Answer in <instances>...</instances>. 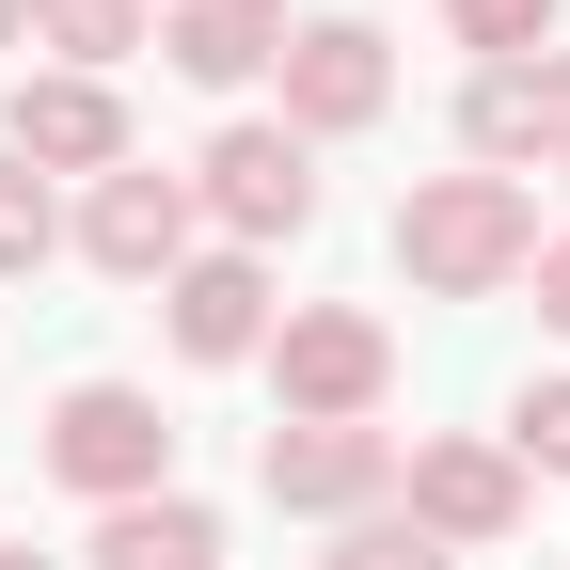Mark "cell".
Returning <instances> with one entry per match:
<instances>
[{"mask_svg": "<svg viewBox=\"0 0 570 570\" xmlns=\"http://www.w3.org/2000/svg\"><path fill=\"white\" fill-rule=\"evenodd\" d=\"M539 269V190L523 175H412L396 190V285L412 302H508V285Z\"/></svg>", "mask_w": 570, "mask_h": 570, "instance_id": "1", "label": "cell"}, {"mask_svg": "<svg viewBox=\"0 0 570 570\" xmlns=\"http://www.w3.org/2000/svg\"><path fill=\"white\" fill-rule=\"evenodd\" d=\"M190 206H206V238L223 254H285V238H317V142L285 127V111H223L206 127V159H190Z\"/></svg>", "mask_w": 570, "mask_h": 570, "instance_id": "2", "label": "cell"}, {"mask_svg": "<svg viewBox=\"0 0 570 570\" xmlns=\"http://www.w3.org/2000/svg\"><path fill=\"white\" fill-rule=\"evenodd\" d=\"M269 428H381V396H396V317L381 302H285V333H269Z\"/></svg>", "mask_w": 570, "mask_h": 570, "instance_id": "3", "label": "cell"}, {"mask_svg": "<svg viewBox=\"0 0 570 570\" xmlns=\"http://www.w3.org/2000/svg\"><path fill=\"white\" fill-rule=\"evenodd\" d=\"M32 475L80 491V508H142V491H175V412L142 381H63L32 428Z\"/></svg>", "mask_w": 570, "mask_h": 570, "instance_id": "4", "label": "cell"}, {"mask_svg": "<svg viewBox=\"0 0 570 570\" xmlns=\"http://www.w3.org/2000/svg\"><path fill=\"white\" fill-rule=\"evenodd\" d=\"M63 254L159 302V285H175V269L206 254V206H190V159H127V175H96L80 206H63Z\"/></svg>", "mask_w": 570, "mask_h": 570, "instance_id": "5", "label": "cell"}, {"mask_svg": "<svg viewBox=\"0 0 570 570\" xmlns=\"http://www.w3.org/2000/svg\"><path fill=\"white\" fill-rule=\"evenodd\" d=\"M0 159H32L48 190H96L142 159V127H127V80H80V63H17L0 80Z\"/></svg>", "mask_w": 570, "mask_h": 570, "instance_id": "6", "label": "cell"}, {"mask_svg": "<svg viewBox=\"0 0 570 570\" xmlns=\"http://www.w3.org/2000/svg\"><path fill=\"white\" fill-rule=\"evenodd\" d=\"M396 508L444 539V554H508V539L539 523V475L491 444V428H428V444H412V475H396Z\"/></svg>", "mask_w": 570, "mask_h": 570, "instance_id": "7", "label": "cell"}, {"mask_svg": "<svg viewBox=\"0 0 570 570\" xmlns=\"http://www.w3.org/2000/svg\"><path fill=\"white\" fill-rule=\"evenodd\" d=\"M269 111L302 127V142H365V127L396 111V32H381V17H302L285 63H269Z\"/></svg>", "mask_w": 570, "mask_h": 570, "instance_id": "8", "label": "cell"}, {"mask_svg": "<svg viewBox=\"0 0 570 570\" xmlns=\"http://www.w3.org/2000/svg\"><path fill=\"white\" fill-rule=\"evenodd\" d=\"M396 475H412L396 428H269V444H254V491L285 523H381Z\"/></svg>", "mask_w": 570, "mask_h": 570, "instance_id": "9", "label": "cell"}, {"mask_svg": "<svg viewBox=\"0 0 570 570\" xmlns=\"http://www.w3.org/2000/svg\"><path fill=\"white\" fill-rule=\"evenodd\" d=\"M269 333H285L269 254H223V238H206V254L159 285V348H175V365H206V381H223V365H269Z\"/></svg>", "mask_w": 570, "mask_h": 570, "instance_id": "10", "label": "cell"}, {"mask_svg": "<svg viewBox=\"0 0 570 570\" xmlns=\"http://www.w3.org/2000/svg\"><path fill=\"white\" fill-rule=\"evenodd\" d=\"M554 142H570V48L475 63V80H460V159L475 175H554Z\"/></svg>", "mask_w": 570, "mask_h": 570, "instance_id": "11", "label": "cell"}, {"mask_svg": "<svg viewBox=\"0 0 570 570\" xmlns=\"http://www.w3.org/2000/svg\"><path fill=\"white\" fill-rule=\"evenodd\" d=\"M285 32H302L285 0H159V63H175L190 96H223V111L285 63Z\"/></svg>", "mask_w": 570, "mask_h": 570, "instance_id": "12", "label": "cell"}, {"mask_svg": "<svg viewBox=\"0 0 570 570\" xmlns=\"http://www.w3.org/2000/svg\"><path fill=\"white\" fill-rule=\"evenodd\" d=\"M80 570H223V508L206 491H142V508H96Z\"/></svg>", "mask_w": 570, "mask_h": 570, "instance_id": "13", "label": "cell"}, {"mask_svg": "<svg viewBox=\"0 0 570 570\" xmlns=\"http://www.w3.org/2000/svg\"><path fill=\"white\" fill-rule=\"evenodd\" d=\"M159 48V0H32V63H80V80H127Z\"/></svg>", "mask_w": 570, "mask_h": 570, "instance_id": "14", "label": "cell"}, {"mask_svg": "<svg viewBox=\"0 0 570 570\" xmlns=\"http://www.w3.org/2000/svg\"><path fill=\"white\" fill-rule=\"evenodd\" d=\"M444 48H475V63H539V48H570V0H444Z\"/></svg>", "mask_w": 570, "mask_h": 570, "instance_id": "15", "label": "cell"}, {"mask_svg": "<svg viewBox=\"0 0 570 570\" xmlns=\"http://www.w3.org/2000/svg\"><path fill=\"white\" fill-rule=\"evenodd\" d=\"M48 254H63V190H48L32 159H0V285H32Z\"/></svg>", "mask_w": 570, "mask_h": 570, "instance_id": "16", "label": "cell"}, {"mask_svg": "<svg viewBox=\"0 0 570 570\" xmlns=\"http://www.w3.org/2000/svg\"><path fill=\"white\" fill-rule=\"evenodd\" d=\"M491 444H508L523 475H554V491H570V365H554V381H523V396H508V428H491Z\"/></svg>", "mask_w": 570, "mask_h": 570, "instance_id": "17", "label": "cell"}, {"mask_svg": "<svg viewBox=\"0 0 570 570\" xmlns=\"http://www.w3.org/2000/svg\"><path fill=\"white\" fill-rule=\"evenodd\" d=\"M317 570H460V554L428 539L412 508H381V523H333V554H317Z\"/></svg>", "mask_w": 570, "mask_h": 570, "instance_id": "18", "label": "cell"}, {"mask_svg": "<svg viewBox=\"0 0 570 570\" xmlns=\"http://www.w3.org/2000/svg\"><path fill=\"white\" fill-rule=\"evenodd\" d=\"M523 285H539V333H554V348H570V223H554V238H539V269H523Z\"/></svg>", "mask_w": 570, "mask_h": 570, "instance_id": "19", "label": "cell"}, {"mask_svg": "<svg viewBox=\"0 0 570 570\" xmlns=\"http://www.w3.org/2000/svg\"><path fill=\"white\" fill-rule=\"evenodd\" d=\"M0 48H32V0H0Z\"/></svg>", "mask_w": 570, "mask_h": 570, "instance_id": "20", "label": "cell"}, {"mask_svg": "<svg viewBox=\"0 0 570 570\" xmlns=\"http://www.w3.org/2000/svg\"><path fill=\"white\" fill-rule=\"evenodd\" d=\"M0 570H48V554H32V539H0Z\"/></svg>", "mask_w": 570, "mask_h": 570, "instance_id": "21", "label": "cell"}, {"mask_svg": "<svg viewBox=\"0 0 570 570\" xmlns=\"http://www.w3.org/2000/svg\"><path fill=\"white\" fill-rule=\"evenodd\" d=\"M554 190H570V142H554Z\"/></svg>", "mask_w": 570, "mask_h": 570, "instance_id": "22", "label": "cell"}]
</instances>
